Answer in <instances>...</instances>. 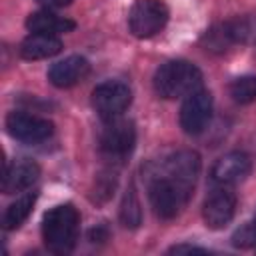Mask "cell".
I'll use <instances>...</instances> for the list:
<instances>
[{
  "mask_svg": "<svg viewBox=\"0 0 256 256\" xmlns=\"http://www.w3.org/2000/svg\"><path fill=\"white\" fill-rule=\"evenodd\" d=\"M192 190H194V184L178 180L158 168L150 178L148 196L156 216L162 220H170L184 210V206L192 196Z\"/></svg>",
  "mask_w": 256,
  "mask_h": 256,
  "instance_id": "obj_1",
  "label": "cell"
},
{
  "mask_svg": "<svg viewBox=\"0 0 256 256\" xmlns=\"http://www.w3.org/2000/svg\"><path fill=\"white\" fill-rule=\"evenodd\" d=\"M80 230V214L72 204H60L44 214L42 238L50 252L68 254L76 246Z\"/></svg>",
  "mask_w": 256,
  "mask_h": 256,
  "instance_id": "obj_2",
  "label": "cell"
},
{
  "mask_svg": "<svg viewBox=\"0 0 256 256\" xmlns=\"http://www.w3.org/2000/svg\"><path fill=\"white\" fill-rule=\"evenodd\" d=\"M202 84V72L188 60H170L162 64L154 74V90L162 98H180L198 90Z\"/></svg>",
  "mask_w": 256,
  "mask_h": 256,
  "instance_id": "obj_3",
  "label": "cell"
},
{
  "mask_svg": "<svg viewBox=\"0 0 256 256\" xmlns=\"http://www.w3.org/2000/svg\"><path fill=\"white\" fill-rule=\"evenodd\" d=\"M136 144V130L130 120H108L106 128L100 134V154L110 162L126 160Z\"/></svg>",
  "mask_w": 256,
  "mask_h": 256,
  "instance_id": "obj_4",
  "label": "cell"
},
{
  "mask_svg": "<svg viewBox=\"0 0 256 256\" xmlns=\"http://www.w3.org/2000/svg\"><path fill=\"white\" fill-rule=\"evenodd\" d=\"M168 22V8L162 0H136L128 12V26L136 38L158 34Z\"/></svg>",
  "mask_w": 256,
  "mask_h": 256,
  "instance_id": "obj_5",
  "label": "cell"
},
{
  "mask_svg": "<svg viewBox=\"0 0 256 256\" xmlns=\"http://www.w3.org/2000/svg\"><path fill=\"white\" fill-rule=\"evenodd\" d=\"M132 90L120 80H106L92 90V106L102 120L120 118V114L130 106Z\"/></svg>",
  "mask_w": 256,
  "mask_h": 256,
  "instance_id": "obj_6",
  "label": "cell"
},
{
  "mask_svg": "<svg viewBox=\"0 0 256 256\" xmlns=\"http://www.w3.org/2000/svg\"><path fill=\"white\" fill-rule=\"evenodd\" d=\"M6 128L12 138L26 142V144L44 142L54 132V126L50 120L30 114V112H22V110H14L6 116Z\"/></svg>",
  "mask_w": 256,
  "mask_h": 256,
  "instance_id": "obj_7",
  "label": "cell"
},
{
  "mask_svg": "<svg viewBox=\"0 0 256 256\" xmlns=\"http://www.w3.org/2000/svg\"><path fill=\"white\" fill-rule=\"evenodd\" d=\"M212 118V94L204 88L190 92L180 108V126L186 134H200Z\"/></svg>",
  "mask_w": 256,
  "mask_h": 256,
  "instance_id": "obj_8",
  "label": "cell"
},
{
  "mask_svg": "<svg viewBox=\"0 0 256 256\" xmlns=\"http://www.w3.org/2000/svg\"><path fill=\"white\" fill-rule=\"evenodd\" d=\"M234 210H236L234 192L230 190V186H218L206 196L204 206H202V218L208 228L218 230V228H224L232 220Z\"/></svg>",
  "mask_w": 256,
  "mask_h": 256,
  "instance_id": "obj_9",
  "label": "cell"
},
{
  "mask_svg": "<svg viewBox=\"0 0 256 256\" xmlns=\"http://www.w3.org/2000/svg\"><path fill=\"white\" fill-rule=\"evenodd\" d=\"M250 170H252V160L248 154L228 152L214 162L210 170V180L216 186H236L242 180H246Z\"/></svg>",
  "mask_w": 256,
  "mask_h": 256,
  "instance_id": "obj_10",
  "label": "cell"
},
{
  "mask_svg": "<svg viewBox=\"0 0 256 256\" xmlns=\"http://www.w3.org/2000/svg\"><path fill=\"white\" fill-rule=\"evenodd\" d=\"M40 176V168L34 160L20 158L8 164L4 178H2V192L4 194H16L22 190H28Z\"/></svg>",
  "mask_w": 256,
  "mask_h": 256,
  "instance_id": "obj_11",
  "label": "cell"
},
{
  "mask_svg": "<svg viewBox=\"0 0 256 256\" xmlns=\"http://www.w3.org/2000/svg\"><path fill=\"white\" fill-rule=\"evenodd\" d=\"M90 70V64L82 56H68L56 64L50 66L48 70V80L56 88H70L78 84Z\"/></svg>",
  "mask_w": 256,
  "mask_h": 256,
  "instance_id": "obj_12",
  "label": "cell"
},
{
  "mask_svg": "<svg viewBox=\"0 0 256 256\" xmlns=\"http://www.w3.org/2000/svg\"><path fill=\"white\" fill-rule=\"evenodd\" d=\"M60 50H62V40L54 34H44V32H32L20 44V54L26 60L50 58L56 56Z\"/></svg>",
  "mask_w": 256,
  "mask_h": 256,
  "instance_id": "obj_13",
  "label": "cell"
},
{
  "mask_svg": "<svg viewBox=\"0 0 256 256\" xmlns=\"http://www.w3.org/2000/svg\"><path fill=\"white\" fill-rule=\"evenodd\" d=\"M246 34H248V28L244 26V22H240V20L222 22L206 34V46L210 50H226L228 46L242 42L246 38Z\"/></svg>",
  "mask_w": 256,
  "mask_h": 256,
  "instance_id": "obj_14",
  "label": "cell"
},
{
  "mask_svg": "<svg viewBox=\"0 0 256 256\" xmlns=\"http://www.w3.org/2000/svg\"><path fill=\"white\" fill-rule=\"evenodd\" d=\"M26 28L30 32H44V34H62V32H70L74 30V22L64 18V16H58L50 10H38V12H32L28 18H26Z\"/></svg>",
  "mask_w": 256,
  "mask_h": 256,
  "instance_id": "obj_15",
  "label": "cell"
},
{
  "mask_svg": "<svg viewBox=\"0 0 256 256\" xmlns=\"http://www.w3.org/2000/svg\"><path fill=\"white\" fill-rule=\"evenodd\" d=\"M36 196H38L36 192L22 194V196L16 198V202H12V204L6 208L4 216H2V226H4V230H14V228H18V226L28 218V214L32 212V208H34V204H36Z\"/></svg>",
  "mask_w": 256,
  "mask_h": 256,
  "instance_id": "obj_16",
  "label": "cell"
},
{
  "mask_svg": "<svg viewBox=\"0 0 256 256\" xmlns=\"http://www.w3.org/2000/svg\"><path fill=\"white\" fill-rule=\"evenodd\" d=\"M120 220L126 228H136L142 222V210H140V202L134 186H130L124 194V200L120 206Z\"/></svg>",
  "mask_w": 256,
  "mask_h": 256,
  "instance_id": "obj_17",
  "label": "cell"
},
{
  "mask_svg": "<svg viewBox=\"0 0 256 256\" xmlns=\"http://www.w3.org/2000/svg\"><path fill=\"white\" fill-rule=\"evenodd\" d=\"M230 96L238 104L256 100V76H240L230 84Z\"/></svg>",
  "mask_w": 256,
  "mask_h": 256,
  "instance_id": "obj_18",
  "label": "cell"
},
{
  "mask_svg": "<svg viewBox=\"0 0 256 256\" xmlns=\"http://www.w3.org/2000/svg\"><path fill=\"white\" fill-rule=\"evenodd\" d=\"M232 244L236 248H250L256 244V222H248L244 226H240L234 236H232Z\"/></svg>",
  "mask_w": 256,
  "mask_h": 256,
  "instance_id": "obj_19",
  "label": "cell"
},
{
  "mask_svg": "<svg viewBox=\"0 0 256 256\" xmlns=\"http://www.w3.org/2000/svg\"><path fill=\"white\" fill-rule=\"evenodd\" d=\"M170 252H174V254H180V252H206V248H200V246H194V244H178V246H172Z\"/></svg>",
  "mask_w": 256,
  "mask_h": 256,
  "instance_id": "obj_20",
  "label": "cell"
},
{
  "mask_svg": "<svg viewBox=\"0 0 256 256\" xmlns=\"http://www.w3.org/2000/svg\"><path fill=\"white\" fill-rule=\"evenodd\" d=\"M36 2H40L46 8H62V6H68L72 0H36Z\"/></svg>",
  "mask_w": 256,
  "mask_h": 256,
  "instance_id": "obj_21",
  "label": "cell"
},
{
  "mask_svg": "<svg viewBox=\"0 0 256 256\" xmlns=\"http://www.w3.org/2000/svg\"><path fill=\"white\" fill-rule=\"evenodd\" d=\"M254 222H256V216H254Z\"/></svg>",
  "mask_w": 256,
  "mask_h": 256,
  "instance_id": "obj_22",
  "label": "cell"
}]
</instances>
